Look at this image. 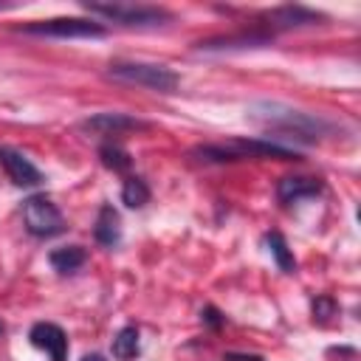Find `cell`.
I'll list each match as a JSON object with an SVG mask.
<instances>
[{"instance_id":"22","label":"cell","mask_w":361,"mask_h":361,"mask_svg":"<svg viewBox=\"0 0 361 361\" xmlns=\"http://www.w3.org/2000/svg\"><path fill=\"white\" fill-rule=\"evenodd\" d=\"M82 361H104V355H99V353H87V355H82Z\"/></svg>"},{"instance_id":"16","label":"cell","mask_w":361,"mask_h":361,"mask_svg":"<svg viewBox=\"0 0 361 361\" xmlns=\"http://www.w3.org/2000/svg\"><path fill=\"white\" fill-rule=\"evenodd\" d=\"M265 245L274 257V262L279 265V271L285 274H296V259H293V251L288 248V240L279 234V231H268L265 234Z\"/></svg>"},{"instance_id":"9","label":"cell","mask_w":361,"mask_h":361,"mask_svg":"<svg viewBox=\"0 0 361 361\" xmlns=\"http://www.w3.org/2000/svg\"><path fill=\"white\" fill-rule=\"evenodd\" d=\"M0 166L6 169V175L11 178L14 186H39L42 183V172L14 147H0Z\"/></svg>"},{"instance_id":"8","label":"cell","mask_w":361,"mask_h":361,"mask_svg":"<svg viewBox=\"0 0 361 361\" xmlns=\"http://www.w3.org/2000/svg\"><path fill=\"white\" fill-rule=\"evenodd\" d=\"M28 341L37 350L48 353L51 361H68V336H65V330L59 324H54V322H37L28 330Z\"/></svg>"},{"instance_id":"24","label":"cell","mask_w":361,"mask_h":361,"mask_svg":"<svg viewBox=\"0 0 361 361\" xmlns=\"http://www.w3.org/2000/svg\"><path fill=\"white\" fill-rule=\"evenodd\" d=\"M0 336H3V322H0Z\"/></svg>"},{"instance_id":"17","label":"cell","mask_w":361,"mask_h":361,"mask_svg":"<svg viewBox=\"0 0 361 361\" xmlns=\"http://www.w3.org/2000/svg\"><path fill=\"white\" fill-rule=\"evenodd\" d=\"M149 195H152V192H149L147 180L138 178V175L127 178L124 186H121V200H124L127 209H141V206H147V203H149Z\"/></svg>"},{"instance_id":"2","label":"cell","mask_w":361,"mask_h":361,"mask_svg":"<svg viewBox=\"0 0 361 361\" xmlns=\"http://www.w3.org/2000/svg\"><path fill=\"white\" fill-rule=\"evenodd\" d=\"M192 155H197V161L206 164H226V161H245V158H276V161H302L299 149L285 147L279 141L271 138H231L223 144H206V147H195Z\"/></svg>"},{"instance_id":"11","label":"cell","mask_w":361,"mask_h":361,"mask_svg":"<svg viewBox=\"0 0 361 361\" xmlns=\"http://www.w3.org/2000/svg\"><path fill=\"white\" fill-rule=\"evenodd\" d=\"M265 20L276 28H299V25H316L324 17L313 8H305V6H279V8H271L265 14Z\"/></svg>"},{"instance_id":"20","label":"cell","mask_w":361,"mask_h":361,"mask_svg":"<svg viewBox=\"0 0 361 361\" xmlns=\"http://www.w3.org/2000/svg\"><path fill=\"white\" fill-rule=\"evenodd\" d=\"M200 319H203L206 324H212L214 330H217V327H223V322H226V316H223L217 307H212V305H206V307L200 310Z\"/></svg>"},{"instance_id":"1","label":"cell","mask_w":361,"mask_h":361,"mask_svg":"<svg viewBox=\"0 0 361 361\" xmlns=\"http://www.w3.org/2000/svg\"><path fill=\"white\" fill-rule=\"evenodd\" d=\"M248 121L268 133H279L276 138L299 141V144H319L322 138L336 133V124L327 121L324 116L305 113L296 107H288L282 102H254L248 107ZM271 138V141H276Z\"/></svg>"},{"instance_id":"14","label":"cell","mask_w":361,"mask_h":361,"mask_svg":"<svg viewBox=\"0 0 361 361\" xmlns=\"http://www.w3.org/2000/svg\"><path fill=\"white\" fill-rule=\"evenodd\" d=\"M48 262L56 274H73L87 262V251L82 245H62L48 254Z\"/></svg>"},{"instance_id":"23","label":"cell","mask_w":361,"mask_h":361,"mask_svg":"<svg viewBox=\"0 0 361 361\" xmlns=\"http://www.w3.org/2000/svg\"><path fill=\"white\" fill-rule=\"evenodd\" d=\"M11 6H14V3H0V8H11Z\"/></svg>"},{"instance_id":"15","label":"cell","mask_w":361,"mask_h":361,"mask_svg":"<svg viewBox=\"0 0 361 361\" xmlns=\"http://www.w3.org/2000/svg\"><path fill=\"white\" fill-rule=\"evenodd\" d=\"M138 353H141L138 327H135V324L121 327V330L116 333V338H113V358H118V361H133Z\"/></svg>"},{"instance_id":"10","label":"cell","mask_w":361,"mask_h":361,"mask_svg":"<svg viewBox=\"0 0 361 361\" xmlns=\"http://www.w3.org/2000/svg\"><path fill=\"white\" fill-rule=\"evenodd\" d=\"M324 183L319 178H305V175H285L279 178L276 183V200L290 206V203H299V200H307V197H316L322 195Z\"/></svg>"},{"instance_id":"12","label":"cell","mask_w":361,"mask_h":361,"mask_svg":"<svg viewBox=\"0 0 361 361\" xmlns=\"http://www.w3.org/2000/svg\"><path fill=\"white\" fill-rule=\"evenodd\" d=\"M93 240H96L99 245H104V248H116L118 240H121V217H118V212H116L110 203H104V206L99 209V214H96Z\"/></svg>"},{"instance_id":"6","label":"cell","mask_w":361,"mask_h":361,"mask_svg":"<svg viewBox=\"0 0 361 361\" xmlns=\"http://www.w3.org/2000/svg\"><path fill=\"white\" fill-rule=\"evenodd\" d=\"M23 226L31 237H56L65 231V217L59 206L45 195H31L23 200Z\"/></svg>"},{"instance_id":"18","label":"cell","mask_w":361,"mask_h":361,"mask_svg":"<svg viewBox=\"0 0 361 361\" xmlns=\"http://www.w3.org/2000/svg\"><path fill=\"white\" fill-rule=\"evenodd\" d=\"M99 161L113 172H127L133 166V158L121 144H102L99 147Z\"/></svg>"},{"instance_id":"5","label":"cell","mask_w":361,"mask_h":361,"mask_svg":"<svg viewBox=\"0 0 361 361\" xmlns=\"http://www.w3.org/2000/svg\"><path fill=\"white\" fill-rule=\"evenodd\" d=\"M20 34L28 37H54V39H93V37H104V25L96 20H85V17H54V20H37L28 25L17 28Z\"/></svg>"},{"instance_id":"21","label":"cell","mask_w":361,"mask_h":361,"mask_svg":"<svg viewBox=\"0 0 361 361\" xmlns=\"http://www.w3.org/2000/svg\"><path fill=\"white\" fill-rule=\"evenodd\" d=\"M223 361H262V355H245V353H226Z\"/></svg>"},{"instance_id":"19","label":"cell","mask_w":361,"mask_h":361,"mask_svg":"<svg viewBox=\"0 0 361 361\" xmlns=\"http://www.w3.org/2000/svg\"><path fill=\"white\" fill-rule=\"evenodd\" d=\"M310 310H313V322H319V324H327V322H330V319L338 313V305H336V299H333V296H327V293H319V296L313 299Z\"/></svg>"},{"instance_id":"13","label":"cell","mask_w":361,"mask_h":361,"mask_svg":"<svg viewBox=\"0 0 361 361\" xmlns=\"http://www.w3.org/2000/svg\"><path fill=\"white\" fill-rule=\"evenodd\" d=\"M274 39V34L268 31H251V34H240V37H217V39H206L197 48L203 51H231V48H262Z\"/></svg>"},{"instance_id":"3","label":"cell","mask_w":361,"mask_h":361,"mask_svg":"<svg viewBox=\"0 0 361 361\" xmlns=\"http://www.w3.org/2000/svg\"><path fill=\"white\" fill-rule=\"evenodd\" d=\"M107 76L116 82H124V85H138V87L155 90V93H172L180 82V76L172 68L158 65V62H113L107 68Z\"/></svg>"},{"instance_id":"4","label":"cell","mask_w":361,"mask_h":361,"mask_svg":"<svg viewBox=\"0 0 361 361\" xmlns=\"http://www.w3.org/2000/svg\"><path fill=\"white\" fill-rule=\"evenodd\" d=\"M85 8L96 17L113 20L118 25H135V28H152L164 25L172 20V14L161 6H147V3H127V0H113V3H85Z\"/></svg>"},{"instance_id":"7","label":"cell","mask_w":361,"mask_h":361,"mask_svg":"<svg viewBox=\"0 0 361 361\" xmlns=\"http://www.w3.org/2000/svg\"><path fill=\"white\" fill-rule=\"evenodd\" d=\"M79 127L85 133H96V135H121V133H130V130H147L149 124L141 121V118H135V116H127V113L104 110V113L87 116Z\"/></svg>"}]
</instances>
